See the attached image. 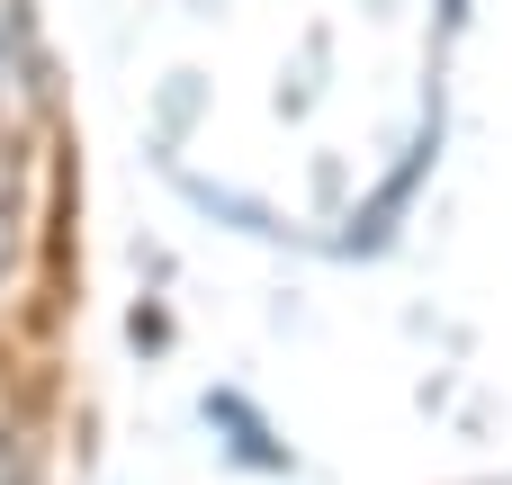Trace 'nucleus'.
<instances>
[{
    "instance_id": "20e7f679",
    "label": "nucleus",
    "mask_w": 512,
    "mask_h": 485,
    "mask_svg": "<svg viewBox=\"0 0 512 485\" xmlns=\"http://www.w3.org/2000/svg\"><path fill=\"white\" fill-rule=\"evenodd\" d=\"M0 485H45V450H36V432L9 423V414H0Z\"/></svg>"
},
{
    "instance_id": "f03ea898",
    "label": "nucleus",
    "mask_w": 512,
    "mask_h": 485,
    "mask_svg": "<svg viewBox=\"0 0 512 485\" xmlns=\"http://www.w3.org/2000/svg\"><path fill=\"white\" fill-rule=\"evenodd\" d=\"M27 234H36V207H27V180L18 162H0V306L18 288V261H27Z\"/></svg>"
},
{
    "instance_id": "f257e3e1",
    "label": "nucleus",
    "mask_w": 512,
    "mask_h": 485,
    "mask_svg": "<svg viewBox=\"0 0 512 485\" xmlns=\"http://www.w3.org/2000/svg\"><path fill=\"white\" fill-rule=\"evenodd\" d=\"M207 423H216V432H234L225 450H234L243 468H261V477H279V468H288V450L270 441V423H261V414L243 405V396H207Z\"/></svg>"
},
{
    "instance_id": "7ed1b4c3",
    "label": "nucleus",
    "mask_w": 512,
    "mask_h": 485,
    "mask_svg": "<svg viewBox=\"0 0 512 485\" xmlns=\"http://www.w3.org/2000/svg\"><path fill=\"white\" fill-rule=\"evenodd\" d=\"M18 81H36V18H27V0H0V99Z\"/></svg>"
}]
</instances>
